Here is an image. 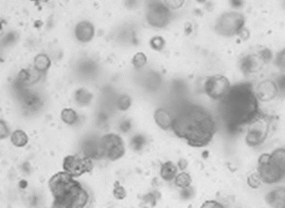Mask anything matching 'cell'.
<instances>
[{"label": "cell", "mask_w": 285, "mask_h": 208, "mask_svg": "<svg viewBox=\"0 0 285 208\" xmlns=\"http://www.w3.org/2000/svg\"><path fill=\"white\" fill-rule=\"evenodd\" d=\"M171 115L167 110L161 109L156 110L155 114V120L156 124L164 130L171 128L173 123Z\"/></svg>", "instance_id": "7c38bea8"}, {"label": "cell", "mask_w": 285, "mask_h": 208, "mask_svg": "<svg viewBox=\"0 0 285 208\" xmlns=\"http://www.w3.org/2000/svg\"><path fill=\"white\" fill-rule=\"evenodd\" d=\"M265 200L270 207L285 208V187H279L271 191L265 197Z\"/></svg>", "instance_id": "9c48e42d"}, {"label": "cell", "mask_w": 285, "mask_h": 208, "mask_svg": "<svg viewBox=\"0 0 285 208\" xmlns=\"http://www.w3.org/2000/svg\"><path fill=\"white\" fill-rule=\"evenodd\" d=\"M279 87L281 88L282 90H285V78L283 79L280 80L279 82Z\"/></svg>", "instance_id": "f1b7e54d"}, {"label": "cell", "mask_w": 285, "mask_h": 208, "mask_svg": "<svg viewBox=\"0 0 285 208\" xmlns=\"http://www.w3.org/2000/svg\"><path fill=\"white\" fill-rule=\"evenodd\" d=\"M34 1H36V0H34Z\"/></svg>", "instance_id": "4dcf8cb0"}, {"label": "cell", "mask_w": 285, "mask_h": 208, "mask_svg": "<svg viewBox=\"0 0 285 208\" xmlns=\"http://www.w3.org/2000/svg\"><path fill=\"white\" fill-rule=\"evenodd\" d=\"M84 154L91 159H100L103 158V153L99 142L89 140L84 144Z\"/></svg>", "instance_id": "8fae6325"}, {"label": "cell", "mask_w": 285, "mask_h": 208, "mask_svg": "<svg viewBox=\"0 0 285 208\" xmlns=\"http://www.w3.org/2000/svg\"><path fill=\"white\" fill-rule=\"evenodd\" d=\"M118 107L119 110H126L130 107L131 105V99L128 96H122L118 101Z\"/></svg>", "instance_id": "ffe728a7"}, {"label": "cell", "mask_w": 285, "mask_h": 208, "mask_svg": "<svg viewBox=\"0 0 285 208\" xmlns=\"http://www.w3.org/2000/svg\"><path fill=\"white\" fill-rule=\"evenodd\" d=\"M61 119L64 123L72 125L77 121L76 112L72 109H65L61 112Z\"/></svg>", "instance_id": "9a60e30c"}, {"label": "cell", "mask_w": 285, "mask_h": 208, "mask_svg": "<svg viewBox=\"0 0 285 208\" xmlns=\"http://www.w3.org/2000/svg\"><path fill=\"white\" fill-rule=\"evenodd\" d=\"M29 141L27 135L22 130H16L11 136V141L16 147H24L26 145Z\"/></svg>", "instance_id": "5bb4252c"}, {"label": "cell", "mask_w": 285, "mask_h": 208, "mask_svg": "<svg viewBox=\"0 0 285 208\" xmlns=\"http://www.w3.org/2000/svg\"><path fill=\"white\" fill-rule=\"evenodd\" d=\"M193 194V190L189 187L183 188L181 192V196L184 200H189V199L192 198Z\"/></svg>", "instance_id": "7402d4cb"}, {"label": "cell", "mask_w": 285, "mask_h": 208, "mask_svg": "<svg viewBox=\"0 0 285 208\" xmlns=\"http://www.w3.org/2000/svg\"><path fill=\"white\" fill-rule=\"evenodd\" d=\"M177 168L171 162L163 164L161 168V176L166 181H170L175 178L177 174Z\"/></svg>", "instance_id": "4fadbf2b"}, {"label": "cell", "mask_w": 285, "mask_h": 208, "mask_svg": "<svg viewBox=\"0 0 285 208\" xmlns=\"http://www.w3.org/2000/svg\"><path fill=\"white\" fill-rule=\"evenodd\" d=\"M260 115L253 121L246 136V143L251 146L261 145L267 138L269 131V124L261 121Z\"/></svg>", "instance_id": "52a82bcc"}, {"label": "cell", "mask_w": 285, "mask_h": 208, "mask_svg": "<svg viewBox=\"0 0 285 208\" xmlns=\"http://www.w3.org/2000/svg\"><path fill=\"white\" fill-rule=\"evenodd\" d=\"M146 144V139L142 135H136L131 140V146L134 150L141 151Z\"/></svg>", "instance_id": "e0dca14e"}, {"label": "cell", "mask_w": 285, "mask_h": 208, "mask_svg": "<svg viewBox=\"0 0 285 208\" xmlns=\"http://www.w3.org/2000/svg\"><path fill=\"white\" fill-rule=\"evenodd\" d=\"M171 129L190 146L200 148L210 143L216 126L214 119L206 110L191 105L184 107L173 119Z\"/></svg>", "instance_id": "7a4b0ae2"}, {"label": "cell", "mask_w": 285, "mask_h": 208, "mask_svg": "<svg viewBox=\"0 0 285 208\" xmlns=\"http://www.w3.org/2000/svg\"><path fill=\"white\" fill-rule=\"evenodd\" d=\"M209 155L208 151H205L203 152L202 156L206 159V158H208Z\"/></svg>", "instance_id": "f546056e"}, {"label": "cell", "mask_w": 285, "mask_h": 208, "mask_svg": "<svg viewBox=\"0 0 285 208\" xmlns=\"http://www.w3.org/2000/svg\"><path fill=\"white\" fill-rule=\"evenodd\" d=\"M64 171L72 177H79L93 170L94 164L90 158L79 154L68 155L63 161Z\"/></svg>", "instance_id": "8992f818"}, {"label": "cell", "mask_w": 285, "mask_h": 208, "mask_svg": "<svg viewBox=\"0 0 285 208\" xmlns=\"http://www.w3.org/2000/svg\"><path fill=\"white\" fill-rule=\"evenodd\" d=\"M158 198L156 197L155 193H150L148 194V195L144 196V201L147 202V203H150L153 205H155L156 199Z\"/></svg>", "instance_id": "d4e9b609"}, {"label": "cell", "mask_w": 285, "mask_h": 208, "mask_svg": "<svg viewBox=\"0 0 285 208\" xmlns=\"http://www.w3.org/2000/svg\"><path fill=\"white\" fill-rule=\"evenodd\" d=\"M99 143L103 157L112 162L121 159L125 154L124 141L118 135H105L100 139Z\"/></svg>", "instance_id": "5b68a950"}, {"label": "cell", "mask_w": 285, "mask_h": 208, "mask_svg": "<svg viewBox=\"0 0 285 208\" xmlns=\"http://www.w3.org/2000/svg\"><path fill=\"white\" fill-rule=\"evenodd\" d=\"M259 180H261V179H260L258 175L257 176V178H254L253 175L251 176L250 177H248V184L251 187L257 188L261 185Z\"/></svg>", "instance_id": "cb8c5ba5"}, {"label": "cell", "mask_w": 285, "mask_h": 208, "mask_svg": "<svg viewBox=\"0 0 285 208\" xmlns=\"http://www.w3.org/2000/svg\"><path fill=\"white\" fill-rule=\"evenodd\" d=\"M131 124L129 121H124L120 124L119 128L122 132H127L131 129Z\"/></svg>", "instance_id": "484cf974"}, {"label": "cell", "mask_w": 285, "mask_h": 208, "mask_svg": "<svg viewBox=\"0 0 285 208\" xmlns=\"http://www.w3.org/2000/svg\"><path fill=\"white\" fill-rule=\"evenodd\" d=\"M27 182L26 180H22L19 182V187L22 188H25L27 187Z\"/></svg>", "instance_id": "83f0119b"}, {"label": "cell", "mask_w": 285, "mask_h": 208, "mask_svg": "<svg viewBox=\"0 0 285 208\" xmlns=\"http://www.w3.org/2000/svg\"><path fill=\"white\" fill-rule=\"evenodd\" d=\"M221 101L220 112L230 133L237 132L259 116L258 99L249 84L231 87Z\"/></svg>", "instance_id": "6da1fadb"}, {"label": "cell", "mask_w": 285, "mask_h": 208, "mask_svg": "<svg viewBox=\"0 0 285 208\" xmlns=\"http://www.w3.org/2000/svg\"><path fill=\"white\" fill-rule=\"evenodd\" d=\"M192 182L191 176L187 173H181L176 177L175 185L181 188H186L190 187Z\"/></svg>", "instance_id": "2e32d148"}, {"label": "cell", "mask_w": 285, "mask_h": 208, "mask_svg": "<svg viewBox=\"0 0 285 208\" xmlns=\"http://www.w3.org/2000/svg\"><path fill=\"white\" fill-rule=\"evenodd\" d=\"M73 177L67 172H59L49 179V187L54 198L53 208H80L87 205L89 194Z\"/></svg>", "instance_id": "3957f363"}, {"label": "cell", "mask_w": 285, "mask_h": 208, "mask_svg": "<svg viewBox=\"0 0 285 208\" xmlns=\"http://www.w3.org/2000/svg\"><path fill=\"white\" fill-rule=\"evenodd\" d=\"M75 35L80 41L87 42L94 35V27L88 21H82L75 27Z\"/></svg>", "instance_id": "30bf717a"}, {"label": "cell", "mask_w": 285, "mask_h": 208, "mask_svg": "<svg viewBox=\"0 0 285 208\" xmlns=\"http://www.w3.org/2000/svg\"><path fill=\"white\" fill-rule=\"evenodd\" d=\"M230 83L226 77L214 76L206 80L205 84L206 93L214 99H222L230 89Z\"/></svg>", "instance_id": "ba28073f"}, {"label": "cell", "mask_w": 285, "mask_h": 208, "mask_svg": "<svg viewBox=\"0 0 285 208\" xmlns=\"http://www.w3.org/2000/svg\"><path fill=\"white\" fill-rule=\"evenodd\" d=\"M39 102H40V101H39L37 97L33 95V94L27 96L26 99H25V103H26L27 106L30 107L37 106V104H39Z\"/></svg>", "instance_id": "44dd1931"}, {"label": "cell", "mask_w": 285, "mask_h": 208, "mask_svg": "<svg viewBox=\"0 0 285 208\" xmlns=\"http://www.w3.org/2000/svg\"><path fill=\"white\" fill-rule=\"evenodd\" d=\"M188 166V162L185 159H181L179 161L178 163V168L180 169L181 170H185Z\"/></svg>", "instance_id": "4316f807"}, {"label": "cell", "mask_w": 285, "mask_h": 208, "mask_svg": "<svg viewBox=\"0 0 285 208\" xmlns=\"http://www.w3.org/2000/svg\"><path fill=\"white\" fill-rule=\"evenodd\" d=\"M92 96L90 93L84 89H80L75 93V100L82 105H86L91 101Z\"/></svg>", "instance_id": "ac0fdd59"}, {"label": "cell", "mask_w": 285, "mask_h": 208, "mask_svg": "<svg viewBox=\"0 0 285 208\" xmlns=\"http://www.w3.org/2000/svg\"><path fill=\"white\" fill-rule=\"evenodd\" d=\"M258 170L260 179L265 184L280 182L285 177V148L262 154L259 159Z\"/></svg>", "instance_id": "277c9868"}, {"label": "cell", "mask_w": 285, "mask_h": 208, "mask_svg": "<svg viewBox=\"0 0 285 208\" xmlns=\"http://www.w3.org/2000/svg\"><path fill=\"white\" fill-rule=\"evenodd\" d=\"M113 194L114 197L119 200H122L127 196L126 191L125 188L120 186L118 182V185L115 184V188L113 190Z\"/></svg>", "instance_id": "d6986e66"}, {"label": "cell", "mask_w": 285, "mask_h": 208, "mask_svg": "<svg viewBox=\"0 0 285 208\" xmlns=\"http://www.w3.org/2000/svg\"><path fill=\"white\" fill-rule=\"evenodd\" d=\"M10 131L8 127L6 125V124L4 123V121H1V139L3 140V139L6 138L8 137L10 134Z\"/></svg>", "instance_id": "603a6c76"}]
</instances>
